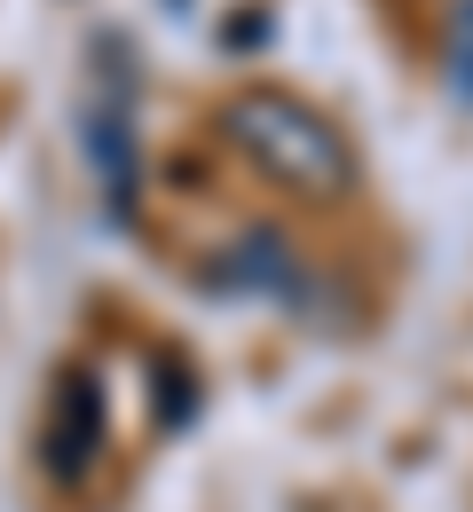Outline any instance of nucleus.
Wrapping results in <instances>:
<instances>
[{
  "mask_svg": "<svg viewBox=\"0 0 473 512\" xmlns=\"http://www.w3.org/2000/svg\"><path fill=\"white\" fill-rule=\"evenodd\" d=\"M221 127H229V142H237V158H245L253 174H269L276 190L332 197V190L355 182L347 134H339L316 103H300L292 87H245V95H229Z\"/></svg>",
  "mask_w": 473,
  "mask_h": 512,
  "instance_id": "f257e3e1",
  "label": "nucleus"
},
{
  "mask_svg": "<svg viewBox=\"0 0 473 512\" xmlns=\"http://www.w3.org/2000/svg\"><path fill=\"white\" fill-rule=\"evenodd\" d=\"M87 158L103 174L111 205L135 197V56L119 40H95V79H87Z\"/></svg>",
  "mask_w": 473,
  "mask_h": 512,
  "instance_id": "f03ea898",
  "label": "nucleus"
},
{
  "mask_svg": "<svg viewBox=\"0 0 473 512\" xmlns=\"http://www.w3.org/2000/svg\"><path fill=\"white\" fill-rule=\"evenodd\" d=\"M95 449H103V394H95V379H64L56 426H48V473L79 481L95 465Z\"/></svg>",
  "mask_w": 473,
  "mask_h": 512,
  "instance_id": "7ed1b4c3",
  "label": "nucleus"
}]
</instances>
